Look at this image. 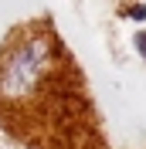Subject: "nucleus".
Segmentation results:
<instances>
[{"instance_id":"f257e3e1","label":"nucleus","mask_w":146,"mask_h":149,"mask_svg":"<svg viewBox=\"0 0 146 149\" xmlns=\"http://www.w3.org/2000/svg\"><path fill=\"white\" fill-rule=\"evenodd\" d=\"M0 125L27 149H99L82 71L44 14L0 41Z\"/></svg>"},{"instance_id":"f03ea898","label":"nucleus","mask_w":146,"mask_h":149,"mask_svg":"<svg viewBox=\"0 0 146 149\" xmlns=\"http://www.w3.org/2000/svg\"><path fill=\"white\" fill-rule=\"evenodd\" d=\"M136 47H139V54L146 58V31H139V34H136Z\"/></svg>"},{"instance_id":"7ed1b4c3","label":"nucleus","mask_w":146,"mask_h":149,"mask_svg":"<svg viewBox=\"0 0 146 149\" xmlns=\"http://www.w3.org/2000/svg\"><path fill=\"white\" fill-rule=\"evenodd\" d=\"M129 14H133V17H136V20H146V3H139V7H133V10H129Z\"/></svg>"}]
</instances>
